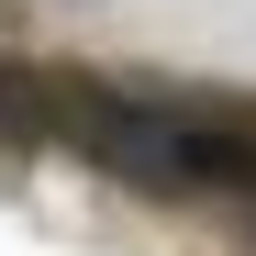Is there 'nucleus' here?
Returning a JSON list of instances; mask_svg holds the SVG:
<instances>
[{"instance_id":"obj_1","label":"nucleus","mask_w":256,"mask_h":256,"mask_svg":"<svg viewBox=\"0 0 256 256\" xmlns=\"http://www.w3.org/2000/svg\"><path fill=\"white\" fill-rule=\"evenodd\" d=\"M90 156H112L122 178L145 190H256V134H223V122H167V112H122L90 134Z\"/></svg>"},{"instance_id":"obj_2","label":"nucleus","mask_w":256,"mask_h":256,"mask_svg":"<svg viewBox=\"0 0 256 256\" xmlns=\"http://www.w3.org/2000/svg\"><path fill=\"white\" fill-rule=\"evenodd\" d=\"M100 122H112V90H100V78H67V67H0V134H78V145H90L100 134Z\"/></svg>"}]
</instances>
